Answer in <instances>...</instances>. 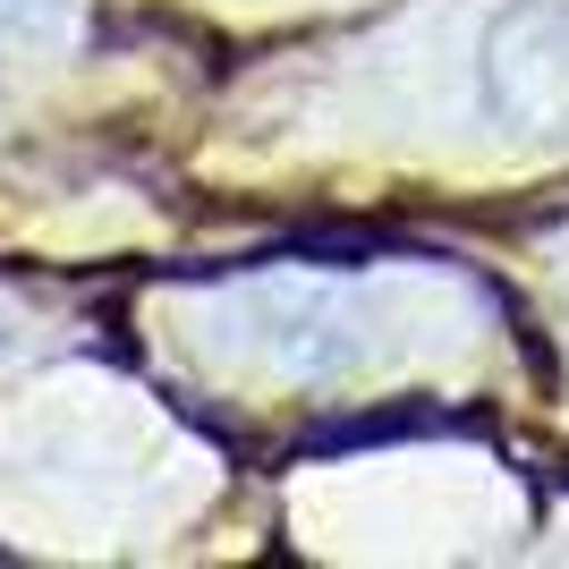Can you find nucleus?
<instances>
[{
	"instance_id": "f257e3e1",
	"label": "nucleus",
	"mask_w": 569,
	"mask_h": 569,
	"mask_svg": "<svg viewBox=\"0 0 569 569\" xmlns=\"http://www.w3.org/2000/svg\"><path fill=\"white\" fill-rule=\"evenodd\" d=\"M485 102L501 119H552L569 111V18H519L493 34V60H485Z\"/></svg>"
}]
</instances>
